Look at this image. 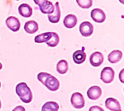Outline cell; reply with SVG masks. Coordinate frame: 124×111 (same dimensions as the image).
<instances>
[{
    "mask_svg": "<svg viewBox=\"0 0 124 111\" xmlns=\"http://www.w3.org/2000/svg\"><path fill=\"white\" fill-rule=\"evenodd\" d=\"M59 105L53 101L47 102L41 108V111H58Z\"/></svg>",
    "mask_w": 124,
    "mask_h": 111,
    "instance_id": "17",
    "label": "cell"
},
{
    "mask_svg": "<svg viewBox=\"0 0 124 111\" xmlns=\"http://www.w3.org/2000/svg\"><path fill=\"white\" fill-rule=\"evenodd\" d=\"M102 95V89L98 86H93L87 91V96L90 100H97Z\"/></svg>",
    "mask_w": 124,
    "mask_h": 111,
    "instance_id": "10",
    "label": "cell"
},
{
    "mask_svg": "<svg viewBox=\"0 0 124 111\" xmlns=\"http://www.w3.org/2000/svg\"><path fill=\"white\" fill-rule=\"evenodd\" d=\"M17 1H18V0H17Z\"/></svg>",
    "mask_w": 124,
    "mask_h": 111,
    "instance_id": "31",
    "label": "cell"
},
{
    "mask_svg": "<svg viewBox=\"0 0 124 111\" xmlns=\"http://www.w3.org/2000/svg\"><path fill=\"white\" fill-rule=\"evenodd\" d=\"M37 79L50 91L55 92L60 88V81L57 78H55L50 73L41 72L38 74Z\"/></svg>",
    "mask_w": 124,
    "mask_h": 111,
    "instance_id": "1",
    "label": "cell"
},
{
    "mask_svg": "<svg viewBox=\"0 0 124 111\" xmlns=\"http://www.w3.org/2000/svg\"><path fill=\"white\" fill-rule=\"evenodd\" d=\"M60 16H61V12H60V5H59V2H56L53 12L48 15L49 21H50L52 23H57L60 21Z\"/></svg>",
    "mask_w": 124,
    "mask_h": 111,
    "instance_id": "11",
    "label": "cell"
},
{
    "mask_svg": "<svg viewBox=\"0 0 124 111\" xmlns=\"http://www.w3.org/2000/svg\"><path fill=\"white\" fill-rule=\"evenodd\" d=\"M105 107L111 111H122L120 103L113 97H109L105 100Z\"/></svg>",
    "mask_w": 124,
    "mask_h": 111,
    "instance_id": "9",
    "label": "cell"
},
{
    "mask_svg": "<svg viewBox=\"0 0 124 111\" xmlns=\"http://www.w3.org/2000/svg\"><path fill=\"white\" fill-rule=\"evenodd\" d=\"M33 1L35 2L36 4L39 5V7L40 8V7H43L44 5H45L47 3L48 0H33Z\"/></svg>",
    "mask_w": 124,
    "mask_h": 111,
    "instance_id": "23",
    "label": "cell"
},
{
    "mask_svg": "<svg viewBox=\"0 0 124 111\" xmlns=\"http://www.w3.org/2000/svg\"><path fill=\"white\" fill-rule=\"evenodd\" d=\"M104 61V56L100 52H95L92 53L89 57L90 64L94 67L100 66Z\"/></svg>",
    "mask_w": 124,
    "mask_h": 111,
    "instance_id": "7",
    "label": "cell"
},
{
    "mask_svg": "<svg viewBox=\"0 0 124 111\" xmlns=\"http://www.w3.org/2000/svg\"><path fill=\"white\" fill-rule=\"evenodd\" d=\"M86 58V54L84 50H77L73 54V59L75 63L81 64Z\"/></svg>",
    "mask_w": 124,
    "mask_h": 111,
    "instance_id": "14",
    "label": "cell"
},
{
    "mask_svg": "<svg viewBox=\"0 0 124 111\" xmlns=\"http://www.w3.org/2000/svg\"><path fill=\"white\" fill-rule=\"evenodd\" d=\"M70 103L76 109H81L85 105V100L84 96L79 92H76L72 95L70 98Z\"/></svg>",
    "mask_w": 124,
    "mask_h": 111,
    "instance_id": "4",
    "label": "cell"
},
{
    "mask_svg": "<svg viewBox=\"0 0 124 111\" xmlns=\"http://www.w3.org/2000/svg\"><path fill=\"white\" fill-rule=\"evenodd\" d=\"M1 108V100H0V108Z\"/></svg>",
    "mask_w": 124,
    "mask_h": 111,
    "instance_id": "28",
    "label": "cell"
},
{
    "mask_svg": "<svg viewBox=\"0 0 124 111\" xmlns=\"http://www.w3.org/2000/svg\"><path fill=\"white\" fill-rule=\"evenodd\" d=\"M12 111H25V109L23 106L19 105V106H17L15 108H14Z\"/></svg>",
    "mask_w": 124,
    "mask_h": 111,
    "instance_id": "25",
    "label": "cell"
},
{
    "mask_svg": "<svg viewBox=\"0 0 124 111\" xmlns=\"http://www.w3.org/2000/svg\"><path fill=\"white\" fill-rule=\"evenodd\" d=\"M18 12L24 17H29L32 15L33 9L28 4H21L18 7Z\"/></svg>",
    "mask_w": 124,
    "mask_h": 111,
    "instance_id": "12",
    "label": "cell"
},
{
    "mask_svg": "<svg viewBox=\"0 0 124 111\" xmlns=\"http://www.w3.org/2000/svg\"><path fill=\"white\" fill-rule=\"evenodd\" d=\"M5 23H6V25L8 27V28H9L13 32L18 31L20 28V23L19 20L14 16H10V17H7Z\"/></svg>",
    "mask_w": 124,
    "mask_h": 111,
    "instance_id": "6",
    "label": "cell"
},
{
    "mask_svg": "<svg viewBox=\"0 0 124 111\" xmlns=\"http://www.w3.org/2000/svg\"><path fill=\"white\" fill-rule=\"evenodd\" d=\"M122 56H123V53L121 51L113 50L109 54L108 59V61L111 63H117L121 60Z\"/></svg>",
    "mask_w": 124,
    "mask_h": 111,
    "instance_id": "16",
    "label": "cell"
},
{
    "mask_svg": "<svg viewBox=\"0 0 124 111\" xmlns=\"http://www.w3.org/2000/svg\"><path fill=\"white\" fill-rule=\"evenodd\" d=\"M60 42V37L58 36V34L57 33H54V32H52V36H51V38L50 39L46 42V44L49 46V47H56Z\"/></svg>",
    "mask_w": 124,
    "mask_h": 111,
    "instance_id": "20",
    "label": "cell"
},
{
    "mask_svg": "<svg viewBox=\"0 0 124 111\" xmlns=\"http://www.w3.org/2000/svg\"><path fill=\"white\" fill-rule=\"evenodd\" d=\"M124 69H123V70L121 71L120 74H119V79H120V81H121L122 83H124Z\"/></svg>",
    "mask_w": 124,
    "mask_h": 111,
    "instance_id": "26",
    "label": "cell"
},
{
    "mask_svg": "<svg viewBox=\"0 0 124 111\" xmlns=\"http://www.w3.org/2000/svg\"><path fill=\"white\" fill-rule=\"evenodd\" d=\"M0 87H1V82H0Z\"/></svg>",
    "mask_w": 124,
    "mask_h": 111,
    "instance_id": "30",
    "label": "cell"
},
{
    "mask_svg": "<svg viewBox=\"0 0 124 111\" xmlns=\"http://www.w3.org/2000/svg\"><path fill=\"white\" fill-rule=\"evenodd\" d=\"M120 1H121V3H122V4H124V1H122V0H120Z\"/></svg>",
    "mask_w": 124,
    "mask_h": 111,
    "instance_id": "29",
    "label": "cell"
},
{
    "mask_svg": "<svg viewBox=\"0 0 124 111\" xmlns=\"http://www.w3.org/2000/svg\"><path fill=\"white\" fill-rule=\"evenodd\" d=\"M114 77H115V71L112 68L105 67L102 69L100 74V79L105 84L111 83L113 81Z\"/></svg>",
    "mask_w": 124,
    "mask_h": 111,
    "instance_id": "3",
    "label": "cell"
},
{
    "mask_svg": "<svg viewBox=\"0 0 124 111\" xmlns=\"http://www.w3.org/2000/svg\"><path fill=\"white\" fill-rule=\"evenodd\" d=\"M79 31L81 34L84 37H88L93 33L94 26L93 25L88 21L83 22L79 26Z\"/></svg>",
    "mask_w": 124,
    "mask_h": 111,
    "instance_id": "5",
    "label": "cell"
},
{
    "mask_svg": "<svg viewBox=\"0 0 124 111\" xmlns=\"http://www.w3.org/2000/svg\"><path fill=\"white\" fill-rule=\"evenodd\" d=\"M1 68H2V65H1V64L0 63V70H1Z\"/></svg>",
    "mask_w": 124,
    "mask_h": 111,
    "instance_id": "27",
    "label": "cell"
},
{
    "mask_svg": "<svg viewBox=\"0 0 124 111\" xmlns=\"http://www.w3.org/2000/svg\"><path fill=\"white\" fill-rule=\"evenodd\" d=\"M41 12L43 13V14H47V15H49L51 13L53 12L54 9V4L51 2V1H47V3L44 5L43 7H40L39 8Z\"/></svg>",
    "mask_w": 124,
    "mask_h": 111,
    "instance_id": "21",
    "label": "cell"
},
{
    "mask_svg": "<svg viewBox=\"0 0 124 111\" xmlns=\"http://www.w3.org/2000/svg\"><path fill=\"white\" fill-rule=\"evenodd\" d=\"M89 111H105L103 108H102L100 106H97V105H94V106H92Z\"/></svg>",
    "mask_w": 124,
    "mask_h": 111,
    "instance_id": "24",
    "label": "cell"
},
{
    "mask_svg": "<svg viewBox=\"0 0 124 111\" xmlns=\"http://www.w3.org/2000/svg\"><path fill=\"white\" fill-rule=\"evenodd\" d=\"M78 5L83 9H89L92 6V0H76Z\"/></svg>",
    "mask_w": 124,
    "mask_h": 111,
    "instance_id": "22",
    "label": "cell"
},
{
    "mask_svg": "<svg viewBox=\"0 0 124 111\" xmlns=\"http://www.w3.org/2000/svg\"><path fill=\"white\" fill-rule=\"evenodd\" d=\"M24 30L28 33H34L39 30V25L34 20L27 21L24 25Z\"/></svg>",
    "mask_w": 124,
    "mask_h": 111,
    "instance_id": "15",
    "label": "cell"
},
{
    "mask_svg": "<svg viewBox=\"0 0 124 111\" xmlns=\"http://www.w3.org/2000/svg\"><path fill=\"white\" fill-rule=\"evenodd\" d=\"M77 22H78V19L76 16L74 15L70 14V15H66V17L64 18L63 24L68 28H73V27L76 25Z\"/></svg>",
    "mask_w": 124,
    "mask_h": 111,
    "instance_id": "13",
    "label": "cell"
},
{
    "mask_svg": "<svg viewBox=\"0 0 124 111\" xmlns=\"http://www.w3.org/2000/svg\"><path fill=\"white\" fill-rule=\"evenodd\" d=\"M91 17L94 22L97 23H103L106 19V15L104 11L101 9L96 8L92 10Z\"/></svg>",
    "mask_w": 124,
    "mask_h": 111,
    "instance_id": "8",
    "label": "cell"
},
{
    "mask_svg": "<svg viewBox=\"0 0 124 111\" xmlns=\"http://www.w3.org/2000/svg\"><path fill=\"white\" fill-rule=\"evenodd\" d=\"M52 32H46L36 36L34 39V41L36 43H46L51 38Z\"/></svg>",
    "mask_w": 124,
    "mask_h": 111,
    "instance_id": "19",
    "label": "cell"
},
{
    "mask_svg": "<svg viewBox=\"0 0 124 111\" xmlns=\"http://www.w3.org/2000/svg\"><path fill=\"white\" fill-rule=\"evenodd\" d=\"M57 71L60 74H65L68 71V63L65 60H60L57 64Z\"/></svg>",
    "mask_w": 124,
    "mask_h": 111,
    "instance_id": "18",
    "label": "cell"
},
{
    "mask_svg": "<svg viewBox=\"0 0 124 111\" xmlns=\"http://www.w3.org/2000/svg\"><path fill=\"white\" fill-rule=\"evenodd\" d=\"M15 91L20 99L24 103H29L32 101L33 95L31 89L28 87L26 83H19L15 88Z\"/></svg>",
    "mask_w": 124,
    "mask_h": 111,
    "instance_id": "2",
    "label": "cell"
}]
</instances>
